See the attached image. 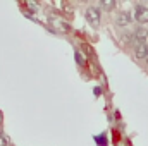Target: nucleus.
<instances>
[{
  "mask_svg": "<svg viewBox=\"0 0 148 146\" xmlns=\"http://www.w3.org/2000/svg\"><path fill=\"white\" fill-rule=\"evenodd\" d=\"M131 21H133V17H131V14L126 12V10H122V12H119V14L115 16V24H117L119 28H126V26H129Z\"/></svg>",
  "mask_w": 148,
  "mask_h": 146,
  "instance_id": "nucleus-2",
  "label": "nucleus"
},
{
  "mask_svg": "<svg viewBox=\"0 0 148 146\" xmlns=\"http://www.w3.org/2000/svg\"><path fill=\"white\" fill-rule=\"evenodd\" d=\"M100 5H102V9H105V10H112V9L115 7V2H114V0H103Z\"/></svg>",
  "mask_w": 148,
  "mask_h": 146,
  "instance_id": "nucleus-6",
  "label": "nucleus"
},
{
  "mask_svg": "<svg viewBox=\"0 0 148 146\" xmlns=\"http://www.w3.org/2000/svg\"><path fill=\"white\" fill-rule=\"evenodd\" d=\"M74 55H76V62H77L79 65H83V64H84V59H83V53H81L79 50H76V52H74Z\"/></svg>",
  "mask_w": 148,
  "mask_h": 146,
  "instance_id": "nucleus-7",
  "label": "nucleus"
},
{
  "mask_svg": "<svg viewBox=\"0 0 148 146\" xmlns=\"http://www.w3.org/2000/svg\"><path fill=\"white\" fill-rule=\"evenodd\" d=\"M147 64H148V59H147Z\"/></svg>",
  "mask_w": 148,
  "mask_h": 146,
  "instance_id": "nucleus-9",
  "label": "nucleus"
},
{
  "mask_svg": "<svg viewBox=\"0 0 148 146\" xmlns=\"http://www.w3.org/2000/svg\"><path fill=\"white\" fill-rule=\"evenodd\" d=\"M134 17L138 23L145 24L148 23V7H143V5H136V10H134Z\"/></svg>",
  "mask_w": 148,
  "mask_h": 146,
  "instance_id": "nucleus-3",
  "label": "nucleus"
},
{
  "mask_svg": "<svg viewBox=\"0 0 148 146\" xmlns=\"http://www.w3.org/2000/svg\"><path fill=\"white\" fill-rule=\"evenodd\" d=\"M84 19L88 21V24H90L91 28H98V26H100V19H102L100 9H97V7H88L86 12H84Z\"/></svg>",
  "mask_w": 148,
  "mask_h": 146,
  "instance_id": "nucleus-1",
  "label": "nucleus"
},
{
  "mask_svg": "<svg viewBox=\"0 0 148 146\" xmlns=\"http://www.w3.org/2000/svg\"><path fill=\"white\" fill-rule=\"evenodd\" d=\"M133 36H134V41H136V45H143L145 41H147V38H148V31H147V28H136L134 29V33H133Z\"/></svg>",
  "mask_w": 148,
  "mask_h": 146,
  "instance_id": "nucleus-4",
  "label": "nucleus"
},
{
  "mask_svg": "<svg viewBox=\"0 0 148 146\" xmlns=\"http://www.w3.org/2000/svg\"><path fill=\"white\" fill-rule=\"evenodd\" d=\"M0 146H9V139L3 134H0Z\"/></svg>",
  "mask_w": 148,
  "mask_h": 146,
  "instance_id": "nucleus-8",
  "label": "nucleus"
},
{
  "mask_svg": "<svg viewBox=\"0 0 148 146\" xmlns=\"http://www.w3.org/2000/svg\"><path fill=\"white\" fill-rule=\"evenodd\" d=\"M134 55H136V59H148V45L147 43H143V45H136L134 46Z\"/></svg>",
  "mask_w": 148,
  "mask_h": 146,
  "instance_id": "nucleus-5",
  "label": "nucleus"
}]
</instances>
